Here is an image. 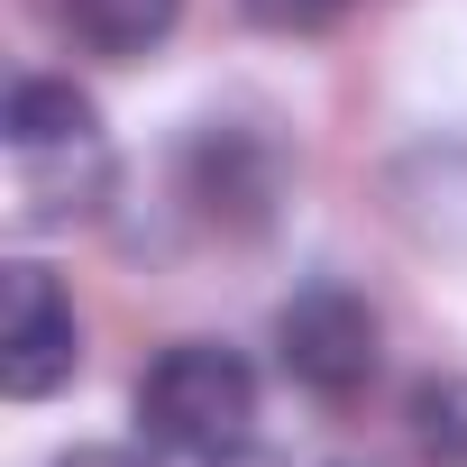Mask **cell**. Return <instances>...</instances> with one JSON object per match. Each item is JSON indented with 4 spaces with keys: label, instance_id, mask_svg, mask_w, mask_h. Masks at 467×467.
I'll use <instances>...</instances> for the list:
<instances>
[{
    "label": "cell",
    "instance_id": "cell-1",
    "mask_svg": "<svg viewBox=\"0 0 467 467\" xmlns=\"http://www.w3.org/2000/svg\"><path fill=\"white\" fill-rule=\"evenodd\" d=\"M138 421L174 458H239L248 431H257V376L220 339H174L138 376Z\"/></svg>",
    "mask_w": 467,
    "mask_h": 467
},
{
    "label": "cell",
    "instance_id": "cell-2",
    "mask_svg": "<svg viewBox=\"0 0 467 467\" xmlns=\"http://www.w3.org/2000/svg\"><path fill=\"white\" fill-rule=\"evenodd\" d=\"M275 348H285V376L348 403L367 376H376V312L348 294V285H303L285 312H275Z\"/></svg>",
    "mask_w": 467,
    "mask_h": 467
},
{
    "label": "cell",
    "instance_id": "cell-3",
    "mask_svg": "<svg viewBox=\"0 0 467 467\" xmlns=\"http://www.w3.org/2000/svg\"><path fill=\"white\" fill-rule=\"evenodd\" d=\"M74 358H83V321H74L65 285L47 266H28V257L0 266V385L19 403H37V394H56L74 376Z\"/></svg>",
    "mask_w": 467,
    "mask_h": 467
},
{
    "label": "cell",
    "instance_id": "cell-4",
    "mask_svg": "<svg viewBox=\"0 0 467 467\" xmlns=\"http://www.w3.org/2000/svg\"><path fill=\"white\" fill-rule=\"evenodd\" d=\"M174 19H183V0H65V28H74L92 56H110V65L156 56V47L174 37Z\"/></svg>",
    "mask_w": 467,
    "mask_h": 467
},
{
    "label": "cell",
    "instance_id": "cell-5",
    "mask_svg": "<svg viewBox=\"0 0 467 467\" xmlns=\"http://www.w3.org/2000/svg\"><path fill=\"white\" fill-rule=\"evenodd\" d=\"M47 147H92V101L74 83H19L10 92V156H47Z\"/></svg>",
    "mask_w": 467,
    "mask_h": 467
},
{
    "label": "cell",
    "instance_id": "cell-6",
    "mask_svg": "<svg viewBox=\"0 0 467 467\" xmlns=\"http://www.w3.org/2000/svg\"><path fill=\"white\" fill-rule=\"evenodd\" d=\"M239 10L257 19V28H275V37H312V28H330L348 0H239Z\"/></svg>",
    "mask_w": 467,
    "mask_h": 467
},
{
    "label": "cell",
    "instance_id": "cell-7",
    "mask_svg": "<svg viewBox=\"0 0 467 467\" xmlns=\"http://www.w3.org/2000/svg\"><path fill=\"white\" fill-rule=\"evenodd\" d=\"M56 467H147V458H129V449H74V458H56Z\"/></svg>",
    "mask_w": 467,
    "mask_h": 467
}]
</instances>
